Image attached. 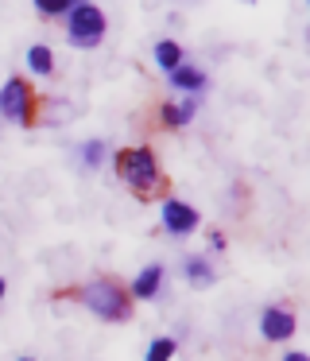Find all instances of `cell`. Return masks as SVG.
<instances>
[{
	"instance_id": "cell-12",
	"label": "cell",
	"mask_w": 310,
	"mask_h": 361,
	"mask_svg": "<svg viewBox=\"0 0 310 361\" xmlns=\"http://www.w3.org/2000/svg\"><path fill=\"white\" fill-rule=\"evenodd\" d=\"M155 66L159 71H178L182 66V43H175V39H159L155 43Z\"/></svg>"
},
{
	"instance_id": "cell-5",
	"label": "cell",
	"mask_w": 310,
	"mask_h": 361,
	"mask_svg": "<svg viewBox=\"0 0 310 361\" xmlns=\"http://www.w3.org/2000/svg\"><path fill=\"white\" fill-rule=\"evenodd\" d=\"M198 226H202L198 210H194V206H186L182 198H167V202H163V229H167V233L190 237Z\"/></svg>"
},
{
	"instance_id": "cell-8",
	"label": "cell",
	"mask_w": 310,
	"mask_h": 361,
	"mask_svg": "<svg viewBox=\"0 0 310 361\" xmlns=\"http://www.w3.org/2000/svg\"><path fill=\"white\" fill-rule=\"evenodd\" d=\"M194 113H198V102H194V97H186V102H167L159 109V121L167 128H182V125L194 121Z\"/></svg>"
},
{
	"instance_id": "cell-9",
	"label": "cell",
	"mask_w": 310,
	"mask_h": 361,
	"mask_svg": "<svg viewBox=\"0 0 310 361\" xmlns=\"http://www.w3.org/2000/svg\"><path fill=\"white\" fill-rule=\"evenodd\" d=\"M167 78H170V86H175V90H182L186 97H190V94H198V90L206 86V71H198V66H190V63H182L178 71H170Z\"/></svg>"
},
{
	"instance_id": "cell-16",
	"label": "cell",
	"mask_w": 310,
	"mask_h": 361,
	"mask_svg": "<svg viewBox=\"0 0 310 361\" xmlns=\"http://www.w3.org/2000/svg\"><path fill=\"white\" fill-rule=\"evenodd\" d=\"M209 249L221 252V249H225V233H209Z\"/></svg>"
},
{
	"instance_id": "cell-15",
	"label": "cell",
	"mask_w": 310,
	"mask_h": 361,
	"mask_svg": "<svg viewBox=\"0 0 310 361\" xmlns=\"http://www.w3.org/2000/svg\"><path fill=\"white\" fill-rule=\"evenodd\" d=\"M101 159H105V140H85L82 144V164L85 167H101Z\"/></svg>"
},
{
	"instance_id": "cell-11",
	"label": "cell",
	"mask_w": 310,
	"mask_h": 361,
	"mask_svg": "<svg viewBox=\"0 0 310 361\" xmlns=\"http://www.w3.org/2000/svg\"><path fill=\"white\" fill-rule=\"evenodd\" d=\"M182 276H186L190 283H198V288H209V283L217 280L213 264H209L206 257H186V260H182Z\"/></svg>"
},
{
	"instance_id": "cell-1",
	"label": "cell",
	"mask_w": 310,
	"mask_h": 361,
	"mask_svg": "<svg viewBox=\"0 0 310 361\" xmlns=\"http://www.w3.org/2000/svg\"><path fill=\"white\" fill-rule=\"evenodd\" d=\"M113 164H116V175H120L136 195H151V190L159 187V179H163L159 159H155L151 148H120Z\"/></svg>"
},
{
	"instance_id": "cell-7",
	"label": "cell",
	"mask_w": 310,
	"mask_h": 361,
	"mask_svg": "<svg viewBox=\"0 0 310 361\" xmlns=\"http://www.w3.org/2000/svg\"><path fill=\"white\" fill-rule=\"evenodd\" d=\"M159 288H163V264H147V268H140V272H136L128 295L132 299H155V295H159Z\"/></svg>"
},
{
	"instance_id": "cell-17",
	"label": "cell",
	"mask_w": 310,
	"mask_h": 361,
	"mask_svg": "<svg viewBox=\"0 0 310 361\" xmlns=\"http://www.w3.org/2000/svg\"><path fill=\"white\" fill-rule=\"evenodd\" d=\"M283 361H310V357H306V353H302V350H291V353H287Z\"/></svg>"
},
{
	"instance_id": "cell-3",
	"label": "cell",
	"mask_w": 310,
	"mask_h": 361,
	"mask_svg": "<svg viewBox=\"0 0 310 361\" xmlns=\"http://www.w3.org/2000/svg\"><path fill=\"white\" fill-rule=\"evenodd\" d=\"M66 35L74 47H97L105 35V12L89 0H74L66 12Z\"/></svg>"
},
{
	"instance_id": "cell-10",
	"label": "cell",
	"mask_w": 310,
	"mask_h": 361,
	"mask_svg": "<svg viewBox=\"0 0 310 361\" xmlns=\"http://www.w3.org/2000/svg\"><path fill=\"white\" fill-rule=\"evenodd\" d=\"M27 71L35 74V78H51L54 74V55L46 43H31L27 47Z\"/></svg>"
},
{
	"instance_id": "cell-19",
	"label": "cell",
	"mask_w": 310,
	"mask_h": 361,
	"mask_svg": "<svg viewBox=\"0 0 310 361\" xmlns=\"http://www.w3.org/2000/svg\"><path fill=\"white\" fill-rule=\"evenodd\" d=\"M20 361H35V357H20Z\"/></svg>"
},
{
	"instance_id": "cell-2",
	"label": "cell",
	"mask_w": 310,
	"mask_h": 361,
	"mask_svg": "<svg viewBox=\"0 0 310 361\" xmlns=\"http://www.w3.org/2000/svg\"><path fill=\"white\" fill-rule=\"evenodd\" d=\"M78 299H82L93 314H101V319H108V322H128V314H132V295L113 280L85 283V288L78 291Z\"/></svg>"
},
{
	"instance_id": "cell-14",
	"label": "cell",
	"mask_w": 310,
	"mask_h": 361,
	"mask_svg": "<svg viewBox=\"0 0 310 361\" xmlns=\"http://www.w3.org/2000/svg\"><path fill=\"white\" fill-rule=\"evenodd\" d=\"M70 4H74V0H35V12L46 20H54V16H66Z\"/></svg>"
},
{
	"instance_id": "cell-13",
	"label": "cell",
	"mask_w": 310,
	"mask_h": 361,
	"mask_svg": "<svg viewBox=\"0 0 310 361\" xmlns=\"http://www.w3.org/2000/svg\"><path fill=\"white\" fill-rule=\"evenodd\" d=\"M175 350H178L175 338H155V342L147 345L144 361H170V357H175Z\"/></svg>"
},
{
	"instance_id": "cell-18",
	"label": "cell",
	"mask_w": 310,
	"mask_h": 361,
	"mask_svg": "<svg viewBox=\"0 0 310 361\" xmlns=\"http://www.w3.org/2000/svg\"><path fill=\"white\" fill-rule=\"evenodd\" d=\"M4 291H8V283H4V276H0V299H4Z\"/></svg>"
},
{
	"instance_id": "cell-4",
	"label": "cell",
	"mask_w": 310,
	"mask_h": 361,
	"mask_svg": "<svg viewBox=\"0 0 310 361\" xmlns=\"http://www.w3.org/2000/svg\"><path fill=\"white\" fill-rule=\"evenodd\" d=\"M0 117L12 121L20 128H31L35 125V94H31V82L27 78H8L0 86Z\"/></svg>"
},
{
	"instance_id": "cell-6",
	"label": "cell",
	"mask_w": 310,
	"mask_h": 361,
	"mask_svg": "<svg viewBox=\"0 0 310 361\" xmlns=\"http://www.w3.org/2000/svg\"><path fill=\"white\" fill-rule=\"evenodd\" d=\"M294 330H299V322H294V311H287V307H268L260 314V334L268 342H287Z\"/></svg>"
}]
</instances>
